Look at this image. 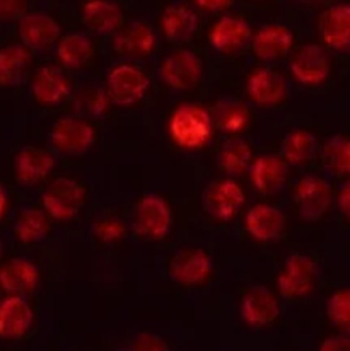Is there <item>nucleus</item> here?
<instances>
[{"label": "nucleus", "instance_id": "obj_1", "mask_svg": "<svg viewBox=\"0 0 350 351\" xmlns=\"http://www.w3.org/2000/svg\"><path fill=\"white\" fill-rule=\"evenodd\" d=\"M213 132L212 114L200 104L178 106L170 118V135L178 147L195 150L209 142Z\"/></svg>", "mask_w": 350, "mask_h": 351}, {"label": "nucleus", "instance_id": "obj_2", "mask_svg": "<svg viewBox=\"0 0 350 351\" xmlns=\"http://www.w3.org/2000/svg\"><path fill=\"white\" fill-rule=\"evenodd\" d=\"M86 202V189L72 178H58L47 186L41 196L43 210L58 222L75 219Z\"/></svg>", "mask_w": 350, "mask_h": 351}, {"label": "nucleus", "instance_id": "obj_3", "mask_svg": "<svg viewBox=\"0 0 350 351\" xmlns=\"http://www.w3.org/2000/svg\"><path fill=\"white\" fill-rule=\"evenodd\" d=\"M149 77L132 63L113 66L106 77V94L110 103L128 108L139 103L149 90Z\"/></svg>", "mask_w": 350, "mask_h": 351}, {"label": "nucleus", "instance_id": "obj_4", "mask_svg": "<svg viewBox=\"0 0 350 351\" xmlns=\"http://www.w3.org/2000/svg\"><path fill=\"white\" fill-rule=\"evenodd\" d=\"M50 143L62 156L80 157L96 143V130L82 118H60L51 128Z\"/></svg>", "mask_w": 350, "mask_h": 351}, {"label": "nucleus", "instance_id": "obj_5", "mask_svg": "<svg viewBox=\"0 0 350 351\" xmlns=\"http://www.w3.org/2000/svg\"><path fill=\"white\" fill-rule=\"evenodd\" d=\"M159 77L170 89L190 90L204 77V62L190 50H174L161 63Z\"/></svg>", "mask_w": 350, "mask_h": 351}, {"label": "nucleus", "instance_id": "obj_6", "mask_svg": "<svg viewBox=\"0 0 350 351\" xmlns=\"http://www.w3.org/2000/svg\"><path fill=\"white\" fill-rule=\"evenodd\" d=\"M318 280V269L313 259L306 254H290L285 259L277 278L279 292L285 298L306 297L314 290Z\"/></svg>", "mask_w": 350, "mask_h": 351}, {"label": "nucleus", "instance_id": "obj_7", "mask_svg": "<svg viewBox=\"0 0 350 351\" xmlns=\"http://www.w3.org/2000/svg\"><path fill=\"white\" fill-rule=\"evenodd\" d=\"M135 227L142 237L150 241H163L173 227V212L166 199L159 195H145L137 203Z\"/></svg>", "mask_w": 350, "mask_h": 351}, {"label": "nucleus", "instance_id": "obj_8", "mask_svg": "<svg viewBox=\"0 0 350 351\" xmlns=\"http://www.w3.org/2000/svg\"><path fill=\"white\" fill-rule=\"evenodd\" d=\"M244 191L233 179L212 181L202 195V206L212 219L227 222L234 219L243 208Z\"/></svg>", "mask_w": 350, "mask_h": 351}, {"label": "nucleus", "instance_id": "obj_9", "mask_svg": "<svg viewBox=\"0 0 350 351\" xmlns=\"http://www.w3.org/2000/svg\"><path fill=\"white\" fill-rule=\"evenodd\" d=\"M294 196L301 219L306 222H316L330 210L334 191L327 179L320 176H304L297 182Z\"/></svg>", "mask_w": 350, "mask_h": 351}, {"label": "nucleus", "instance_id": "obj_10", "mask_svg": "<svg viewBox=\"0 0 350 351\" xmlns=\"http://www.w3.org/2000/svg\"><path fill=\"white\" fill-rule=\"evenodd\" d=\"M21 43L31 51H45L54 47L62 36L60 24L45 12H27L19 17L17 24Z\"/></svg>", "mask_w": 350, "mask_h": 351}, {"label": "nucleus", "instance_id": "obj_11", "mask_svg": "<svg viewBox=\"0 0 350 351\" xmlns=\"http://www.w3.org/2000/svg\"><path fill=\"white\" fill-rule=\"evenodd\" d=\"M330 58L318 45H304L290 60V73L303 86H320L330 77Z\"/></svg>", "mask_w": 350, "mask_h": 351}, {"label": "nucleus", "instance_id": "obj_12", "mask_svg": "<svg viewBox=\"0 0 350 351\" xmlns=\"http://www.w3.org/2000/svg\"><path fill=\"white\" fill-rule=\"evenodd\" d=\"M171 278L183 287H197L204 283L212 273V258L205 249H181L170 265Z\"/></svg>", "mask_w": 350, "mask_h": 351}, {"label": "nucleus", "instance_id": "obj_13", "mask_svg": "<svg viewBox=\"0 0 350 351\" xmlns=\"http://www.w3.org/2000/svg\"><path fill=\"white\" fill-rule=\"evenodd\" d=\"M246 90L250 99L257 106L274 108L287 99L289 86L279 72L268 69V66H261V69L251 72L246 84Z\"/></svg>", "mask_w": 350, "mask_h": 351}, {"label": "nucleus", "instance_id": "obj_14", "mask_svg": "<svg viewBox=\"0 0 350 351\" xmlns=\"http://www.w3.org/2000/svg\"><path fill=\"white\" fill-rule=\"evenodd\" d=\"M251 27L244 19L236 16H224L210 29V45L222 55L236 53L251 43Z\"/></svg>", "mask_w": 350, "mask_h": 351}, {"label": "nucleus", "instance_id": "obj_15", "mask_svg": "<svg viewBox=\"0 0 350 351\" xmlns=\"http://www.w3.org/2000/svg\"><path fill=\"white\" fill-rule=\"evenodd\" d=\"M294 45V34L282 24H268L260 27L251 36V50L258 60L265 63L279 62L285 57Z\"/></svg>", "mask_w": 350, "mask_h": 351}, {"label": "nucleus", "instance_id": "obj_16", "mask_svg": "<svg viewBox=\"0 0 350 351\" xmlns=\"http://www.w3.org/2000/svg\"><path fill=\"white\" fill-rule=\"evenodd\" d=\"M55 156L50 150L38 147H24L19 150L14 160V174L19 184L36 186L47 179L55 169Z\"/></svg>", "mask_w": 350, "mask_h": 351}, {"label": "nucleus", "instance_id": "obj_17", "mask_svg": "<svg viewBox=\"0 0 350 351\" xmlns=\"http://www.w3.org/2000/svg\"><path fill=\"white\" fill-rule=\"evenodd\" d=\"M280 314L277 297L265 287H253L241 298V317L251 328H265Z\"/></svg>", "mask_w": 350, "mask_h": 351}, {"label": "nucleus", "instance_id": "obj_18", "mask_svg": "<svg viewBox=\"0 0 350 351\" xmlns=\"http://www.w3.org/2000/svg\"><path fill=\"white\" fill-rule=\"evenodd\" d=\"M251 184L261 195H275L285 186L289 178V164L280 156L264 154L250 166Z\"/></svg>", "mask_w": 350, "mask_h": 351}, {"label": "nucleus", "instance_id": "obj_19", "mask_svg": "<svg viewBox=\"0 0 350 351\" xmlns=\"http://www.w3.org/2000/svg\"><path fill=\"white\" fill-rule=\"evenodd\" d=\"M287 219L277 206L258 203L246 212L244 217V227L246 232L260 242H272L280 239L285 230Z\"/></svg>", "mask_w": 350, "mask_h": 351}, {"label": "nucleus", "instance_id": "obj_20", "mask_svg": "<svg viewBox=\"0 0 350 351\" xmlns=\"http://www.w3.org/2000/svg\"><path fill=\"white\" fill-rule=\"evenodd\" d=\"M31 93L43 106H58L70 93V82L58 66L45 65L34 72L31 79Z\"/></svg>", "mask_w": 350, "mask_h": 351}, {"label": "nucleus", "instance_id": "obj_21", "mask_svg": "<svg viewBox=\"0 0 350 351\" xmlns=\"http://www.w3.org/2000/svg\"><path fill=\"white\" fill-rule=\"evenodd\" d=\"M33 317V308L23 295H9L0 302V338H23L30 331Z\"/></svg>", "mask_w": 350, "mask_h": 351}, {"label": "nucleus", "instance_id": "obj_22", "mask_svg": "<svg viewBox=\"0 0 350 351\" xmlns=\"http://www.w3.org/2000/svg\"><path fill=\"white\" fill-rule=\"evenodd\" d=\"M320 34L331 50H350V3H337L321 14Z\"/></svg>", "mask_w": 350, "mask_h": 351}, {"label": "nucleus", "instance_id": "obj_23", "mask_svg": "<svg viewBox=\"0 0 350 351\" xmlns=\"http://www.w3.org/2000/svg\"><path fill=\"white\" fill-rule=\"evenodd\" d=\"M156 33L145 23H134L124 29H118L113 38V50L121 57H149L156 50Z\"/></svg>", "mask_w": 350, "mask_h": 351}, {"label": "nucleus", "instance_id": "obj_24", "mask_svg": "<svg viewBox=\"0 0 350 351\" xmlns=\"http://www.w3.org/2000/svg\"><path fill=\"white\" fill-rule=\"evenodd\" d=\"M40 269L33 261L14 258L0 266V289L9 295H24L36 289Z\"/></svg>", "mask_w": 350, "mask_h": 351}, {"label": "nucleus", "instance_id": "obj_25", "mask_svg": "<svg viewBox=\"0 0 350 351\" xmlns=\"http://www.w3.org/2000/svg\"><path fill=\"white\" fill-rule=\"evenodd\" d=\"M82 21L91 33L104 36L120 29L124 12L120 5L111 0H89L82 7Z\"/></svg>", "mask_w": 350, "mask_h": 351}, {"label": "nucleus", "instance_id": "obj_26", "mask_svg": "<svg viewBox=\"0 0 350 351\" xmlns=\"http://www.w3.org/2000/svg\"><path fill=\"white\" fill-rule=\"evenodd\" d=\"M161 27L170 43H185L197 31L198 17L191 7L185 3H171L163 10Z\"/></svg>", "mask_w": 350, "mask_h": 351}, {"label": "nucleus", "instance_id": "obj_27", "mask_svg": "<svg viewBox=\"0 0 350 351\" xmlns=\"http://www.w3.org/2000/svg\"><path fill=\"white\" fill-rule=\"evenodd\" d=\"M31 66V50L23 43L0 48V87H16L24 82Z\"/></svg>", "mask_w": 350, "mask_h": 351}, {"label": "nucleus", "instance_id": "obj_28", "mask_svg": "<svg viewBox=\"0 0 350 351\" xmlns=\"http://www.w3.org/2000/svg\"><path fill=\"white\" fill-rule=\"evenodd\" d=\"M94 53L93 41L84 33H69L57 41V58L62 66L77 70L86 65Z\"/></svg>", "mask_w": 350, "mask_h": 351}, {"label": "nucleus", "instance_id": "obj_29", "mask_svg": "<svg viewBox=\"0 0 350 351\" xmlns=\"http://www.w3.org/2000/svg\"><path fill=\"white\" fill-rule=\"evenodd\" d=\"M318 152V140L313 133L307 130H292L283 136L280 143V157L287 164L301 166L316 157Z\"/></svg>", "mask_w": 350, "mask_h": 351}, {"label": "nucleus", "instance_id": "obj_30", "mask_svg": "<svg viewBox=\"0 0 350 351\" xmlns=\"http://www.w3.org/2000/svg\"><path fill=\"white\" fill-rule=\"evenodd\" d=\"M48 232H50V219L45 210L40 208H24L17 215L16 223H14V234L17 241L24 244H38L45 241Z\"/></svg>", "mask_w": 350, "mask_h": 351}, {"label": "nucleus", "instance_id": "obj_31", "mask_svg": "<svg viewBox=\"0 0 350 351\" xmlns=\"http://www.w3.org/2000/svg\"><path fill=\"white\" fill-rule=\"evenodd\" d=\"M217 162L222 173L227 176H240L250 171L251 162H253V150L246 140H229L220 149Z\"/></svg>", "mask_w": 350, "mask_h": 351}, {"label": "nucleus", "instance_id": "obj_32", "mask_svg": "<svg viewBox=\"0 0 350 351\" xmlns=\"http://www.w3.org/2000/svg\"><path fill=\"white\" fill-rule=\"evenodd\" d=\"M213 123L224 133L236 135L246 130L250 123V111L243 103L236 99H224L213 110Z\"/></svg>", "mask_w": 350, "mask_h": 351}, {"label": "nucleus", "instance_id": "obj_33", "mask_svg": "<svg viewBox=\"0 0 350 351\" xmlns=\"http://www.w3.org/2000/svg\"><path fill=\"white\" fill-rule=\"evenodd\" d=\"M321 162L328 173L350 174V140L345 136H331L321 150Z\"/></svg>", "mask_w": 350, "mask_h": 351}, {"label": "nucleus", "instance_id": "obj_34", "mask_svg": "<svg viewBox=\"0 0 350 351\" xmlns=\"http://www.w3.org/2000/svg\"><path fill=\"white\" fill-rule=\"evenodd\" d=\"M108 106H110V97H108L106 90L93 86H87L79 90L75 101H73V108L77 113L87 118H101L108 111Z\"/></svg>", "mask_w": 350, "mask_h": 351}, {"label": "nucleus", "instance_id": "obj_35", "mask_svg": "<svg viewBox=\"0 0 350 351\" xmlns=\"http://www.w3.org/2000/svg\"><path fill=\"white\" fill-rule=\"evenodd\" d=\"M328 317L335 326L350 331V290L334 293L327 304Z\"/></svg>", "mask_w": 350, "mask_h": 351}, {"label": "nucleus", "instance_id": "obj_36", "mask_svg": "<svg viewBox=\"0 0 350 351\" xmlns=\"http://www.w3.org/2000/svg\"><path fill=\"white\" fill-rule=\"evenodd\" d=\"M93 232L97 241L104 242V244H115L125 237L127 229H125V223L121 220L106 217V219H101L94 223Z\"/></svg>", "mask_w": 350, "mask_h": 351}, {"label": "nucleus", "instance_id": "obj_37", "mask_svg": "<svg viewBox=\"0 0 350 351\" xmlns=\"http://www.w3.org/2000/svg\"><path fill=\"white\" fill-rule=\"evenodd\" d=\"M26 7V0H0V23L19 19Z\"/></svg>", "mask_w": 350, "mask_h": 351}, {"label": "nucleus", "instance_id": "obj_38", "mask_svg": "<svg viewBox=\"0 0 350 351\" xmlns=\"http://www.w3.org/2000/svg\"><path fill=\"white\" fill-rule=\"evenodd\" d=\"M321 351H350V336L338 335L325 339L320 345Z\"/></svg>", "mask_w": 350, "mask_h": 351}, {"label": "nucleus", "instance_id": "obj_39", "mask_svg": "<svg viewBox=\"0 0 350 351\" xmlns=\"http://www.w3.org/2000/svg\"><path fill=\"white\" fill-rule=\"evenodd\" d=\"M137 348L140 350H167V345L164 341H161L157 336L154 335H142L140 338L135 341Z\"/></svg>", "mask_w": 350, "mask_h": 351}, {"label": "nucleus", "instance_id": "obj_40", "mask_svg": "<svg viewBox=\"0 0 350 351\" xmlns=\"http://www.w3.org/2000/svg\"><path fill=\"white\" fill-rule=\"evenodd\" d=\"M338 208H340L342 215L350 220V181L342 186L340 193H338Z\"/></svg>", "mask_w": 350, "mask_h": 351}, {"label": "nucleus", "instance_id": "obj_41", "mask_svg": "<svg viewBox=\"0 0 350 351\" xmlns=\"http://www.w3.org/2000/svg\"><path fill=\"white\" fill-rule=\"evenodd\" d=\"M198 7H202L207 12H219L229 7L231 0H195Z\"/></svg>", "mask_w": 350, "mask_h": 351}, {"label": "nucleus", "instance_id": "obj_42", "mask_svg": "<svg viewBox=\"0 0 350 351\" xmlns=\"http://www.w3.org/2000/svg\"><path fill=\"white\" fill-rule=\"evenodd\" d=\"M7 205H9V198H7V191L2 184H0V220L3 219L7 212Z\"/></svg>", "mask_w": 350, "mask_h": 351}, {"label": "nucleus", "instance_id": "obj_43", "mask_svg": "<svg viewBox=\"0 0 350 351\" xmlns=\"http://www.w3.org/2000/svg\"><path fill=\"white\" fill-rule=\"evenodd\" d=\"M2 254H3V245L2 242H0V258H2Z\"/></svg>", "mask_w": 350, "mask_h": 351}, {"label": "nucleus", "instance_id": "obj_44", "mask_svg": "<svg viewBox=\"0 0 350 351\" xmlns=\"http://www.w3.org/2000/svg\"><path fill=\"white\" fill-rule=\"evenodd\" d=\"M255 2H258V0H255Z\"/></svg>", "mask_w": 350, "mask_h": 351}]
</instances>
